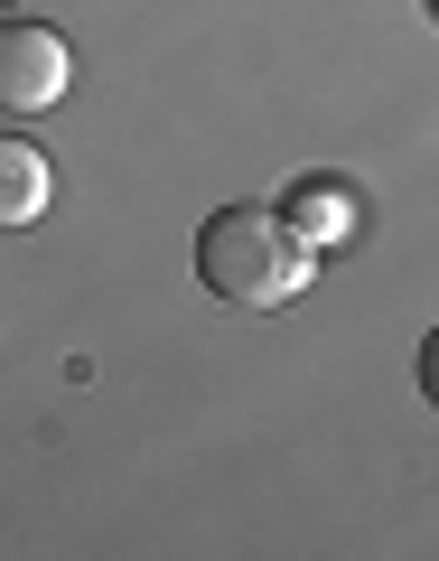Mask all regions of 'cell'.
Segmentation results:
<instances>
[{
    "mask_svg": "<svg viewBox=\"0 0 439 561\" xmlns=\"http://www.w3.org/2000/svg\"><path fill=\"white\" fill-rule=\"evenodd\" d=\"M309 272H319V243L272 206H224L197 234V280L224 309H290L309 290Z\"/></svg>",
    "mask_w": 439,
    "mask_h": 561,
    "instance_id": "6da1fadb",
    "label": "cell"
},
{
    "mask_svg": "<svg viewBox=\"0 0 439 561\" xmlns=\"http://www.w3.org/2000/svg\"><path fill=\"white\" fill-rule=\"evenodd\" d=\"M66 76H76V57H66L57 28L0 20V113H47V103H66Z\"/></svg>",
    "mask_w": 439,
    "mask_h": 561,
    "instance_id": "7a4b0ae2",
    "label": "cell"
},
{
    "mask_svg": "<svg viewBox=\"0 0 439 561\" xmlns=\"http://www.w3.org/2000/svg\"><path fill=\"white\" fill-rule=\"evenodd\" d=\"M47 197H57V179H47V150L20 131H0V225H38Z\"/></svg>",
    "mask_w": 439,
    "mask_h": 561,
    "instance_id": "3957f363",
    "label": "cell"
},
{
    "mask_svg": "<svg viewBox=\"0 0 439 561\" xmlns=\"http://www.w3.org/2000/svg\"><path fill=\"white\" fill-rule=\"evenodd\" d=\"M420 402H430V412H439V328H430V337H420Z\"/></svg>",
    "mask_w": 439,
    "mask_h": 561,
    "instance_id": "277c9868",
    "label": "cell"
},
{
    "mask_svg": "<svg viewBox=\"0 0 439 561\" xmlns=\"http://www.w3.org/2000/svg\"><path fill=\"white\" fill-rule=\"evenodd\" d=\"M430 20H439V0H430Z\"/></svg>",
    "mask_w": 439,
    "mask_h": 561,
    "instance_id": "5b68a950",
    "label": "cell"
}]
</instances>
